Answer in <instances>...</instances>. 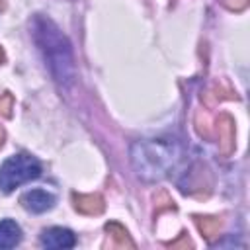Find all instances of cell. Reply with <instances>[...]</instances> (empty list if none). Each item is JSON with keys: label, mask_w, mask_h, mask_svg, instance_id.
<instances>
[{"label": "cell", "mask_w": 250, "mask_h": 250, "mask_svg": "<svg viewBox=\"0 0 250 250\" xmlns=\"http://www.w3.org/2000/svg\"><path fill=\"white\" fill-rule=\"evenodd\" d=\"M223 4H225L229 10L240 12V10H244V8L248 6V0H223Z\"/></svg>", "instance_id": "cell-13"}, {"label": "cell", "mask_w": 250, "mask_h": 250, "mask_svg": "<svg viewBox=\"0 0 250 250\" xmlns=\"http://www.w3.org/2000/svg\"><path fill=\"white\" fill-rule=\"evenodd\" d=\"M41 244L45 248H72L76 244V236L68 229L51 227L41 232Z\"/></svg>", "instance_id": "cell-6"}, {"label": "cell", "mask_w": 250, "mask_h": 250, "mask_svg": "<svg viewBox=\"0 0 250 250\" xmlns=\"http://www.w3.org/2000/svg\"><path fill=\"white\" fill-rule=\"evenodd\" d=\"M195 225L199 229V232L211 242L215 236H219V229H221V219L219 217H195Z\"/></svg>", "instance_id": "cell-10"}, {"label": "cell", "mask_w": 250, "mask_h": 250, "mask_svg": "<svg viewBox=\"0 0 250 250\" xmlns=\"http://www.w3.org/2000/svg\"><path fill=\"white\" fill-rule=\"evenodd\" d=\"M217 143H219V150L223 156H229L234 148V119L229 113H221L217 117Z\"/></svg>", "instance_id": "cell-5"}, {"label": "cell", "mask_w": 250, "mask_h": 250, "mask_svg": "<svg viewBox=\"0 0 250 250\" xmlns=\"http://www.w3.org/2000/svg\"><path fill=\"white\" fill-rule=\"evenodd\" d=\"M209 176V172L203 168V166H193L191 172H188L186 176V184H180L182 186V191L184 193H195L197 189H203V178Z\"/></svg>", "instance_id": "cell-9"}, {"label": "cell", "mask_w": 250, "mask_h": 250, "mask_svg": "<svg viewBox=\"0 0 250 250\" xmlns=\"http://www.w3.org/2000/svg\"><path fill=\"white\" fill-rule=\"evenodd\" d=\"M12 107H14V98H12V94H2L0 96V115H4V117H10L12 115Z\"/></svg>", "instance_id": "cell-12"}, {"label": "cell", "mask_w": 250, "mask_h": 250, "mask_svg": "<svg viewBox=\"0 0 250 250\" xmlns=\"http://www.w3.org/2000/svg\"><path fill=\"white\" fill-rule=\"evenodd\" d=\"M21 240V229L16 221L4 219L0 221V248H14Z\"/></svg>", "instance_id": "cell-8"}, {"label": "cell", "mask_w": 250, "mask_h": 250, "mask_svg": "<svg viewBox=\"0 0 250 250\" xmlns=\"http://www.w3.org/2000/svg\"><path fill=\"white\" fill-rule=\"evenodd\" d=\"M20 203L23 209L31 213H45L53 209L55 205V195L49 193L47 189H29L20 197Z\"/></svg>", "instance_id": "cell-4"}, {"label": "cell", "mask_w": 250, "mask_h": 250, "mask_svg": "<svg viewBox=\"0 0 250 250\" xmlns=\"http://www.w3.org/2000/svg\"><path fill=\"white\" fill-rule=\"evenodd\" d=\"M170 246H172V248H180V246L189 248V246H191V240L188 238V234H182V238H180V240H176V242H170Z\"/></svg>", "instance_id": "cell-14"}, {"label": "cell", "mask_w": 250, "mask_h": 250, "mask_svg": "<svg viewBox=\"0 0 250 250\" xmlns=\"http://www.w3.org/2000/svg\"><path fill=\"white\" fill-rule=\"evenodd\" d=\"M4 61H6V55H4V49H2V47H0V64H2V62H4Z\"/></svg>", "instance_id": "cell-15"}, {"label": "cell", "mask_w": 250, "mask_h": 250, "mask_svg": "<svg viewBox=\"0 0 250 250\" xmlns=\"http://www.w3.org/2000/svg\"><path fill=\"white\" fill-rule=\"evenodd\" d=\"M41 176V164L29 154H14L0 166V189L10 193L18 186Z\"/></svg>", "instance_id": "cell-3"}, {"label": "cell", "mask_w": 250, "mask_h": 250, "mask_svg": "<svg viewBox=\"0 0 250 250\" xmlns=\"http://www.w3.org/2000/svg\"><path fill=\"white\" fill-rule=\"evenodd\" d=\"M74 209L82 215H100L104 211V197L100 193H72Z\"/></svg>", "instance_id": "cell-7"}, {"label": "cell", "mask_w": 250, "mask_h": 250, "mask_svg": "<svg viewBox=\"0 0 250 250\" xmlns=\"http://www.w3.org/2000/svg\"><path fill=\"white\" fill-rule=\"evenodd\" d=\"M184 150L176 139H145L131 146V164L145 182H160L182 162Z\"/></svg>", "instance_id": "cell-2"}, {"label": "cell", "mask_w": 250, "mask_h": 250, "mask_svg": "<svg viewBox=\"0 0 250 250\" xmlns=\"http://www.w3.org/2000/svg\"><path fill=\"white\" fill-rule=\"evenodd\" d=\"M0 8H4V0H0Z\"/></svg>", "instance_id": "cell-17"}, {"label": "cell", "mask_w": 250, "mask_h": 250, "mask_svg": "<svg viewBox=\"0 0 250 250\" xmlns=\"http://www.w3.org/2000/svg\"><path fill=\"white\" fill-rule=\"evenodd\" d=\"M105 230L109 232V236L113 238L115 246H127V248H135V242L129 238V232L123 225L119 223H107L105 225Z\"/></svg>", "instance_id": "cell-11"}, {"label": "cell", "mask_w": 250, "mask_h": 250, "mask_svg": "<svg viewBox=\"0 0 250 250\" xmlns=\"http://www.w3.org/2000/svg\"><path fill=\"white\" fill-rule=\"evenodd\" d=\"M31 35L55 82L62 88H68L74 82L76 68H74L72 47L66 35L59 29V25L53 20L41 14L33 16L31 20Z\"/></svg>", "instance_id": "cell-1"}, {"label": "cell", "mask_w": 250, "mask_h": 250, "mask_svg": "<svg viewBox=\"0 0 250 250\" xmlns=\"http://www.w3.org/2000/svg\"><path fill=\"white\" fill-rule=\"evenodd\" d=\"M2 141H4V129L0 127V145H2Z\"/></svg>", "instance_id": "cell-16"}]
</instances>
